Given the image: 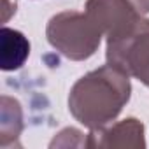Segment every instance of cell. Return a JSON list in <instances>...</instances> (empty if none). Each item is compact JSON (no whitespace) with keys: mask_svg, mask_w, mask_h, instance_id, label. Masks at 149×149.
Returning a JSON list of instances; mask_svg holds the SVG:
<instances>
[{"mask_svg":"<svg viewBox=\"0 0 149 149\" xmlns=\"http://www.w3.org/2000/svg\"><path fill=\"white\" fill-rule=\"evenodd\" d=\"M130 95V76L107 63L74 83L68 93V111L90 130L104 128L119 116Z\"/></svg>","mask_w":149,"mask_h":149,"instance_id":"1","label":"cell"},{"mask_svg":"<svg viewBox=\"0 0 149 149\" xmlns=\"http://www.w3.org/2000/svg\"><path fill=\"white\" fill-rule=\"evenodd\" d=\"M46 37L51 47L65 58L84 61L98 51L104 33L86 13L63 11L47 21Z\"/></svg>","mask_w":149,"mask_h":149,"instance_id":"2","label":"cell"},{"mask_svg":"<svg viewBox=\"0 0 149 149\" xmlns=\"http://www.w3.org/2000/svg\"><path fill=\"white\" fill-rule=\"evenodd\" d=\"M105 58L149 88V19L140 16L123 32L107 37Z\"/></svg>","mask_w":149,"mask_h":149,"instance_id":"3","label":"cell"},{"mask_svg":"<svg viewBox=\"0 0 149 149\" xmlns=\"http://www.w3.org/2000/svg\"><path fill=\"white\" fill-rule=\"evenodd\" d=\"M84 13L100 28L104 37L123 32L142 16L135 11L130 0H86Z\"/></svg>","mask_w":149,"mask_h":149,"instance_id":"4","label":"cell"},{"mask_svg":"<svg viewBox=\"0 0 149 149\" xmlns=\"http://www.w3.org/2000/svg\"><path fill=\"white\" fill-rule=\"evenodd\" d=\"M86 147H146L144 125L137 118H126L91 130L86 137Z\"/></svg>","mask_w":149,"mask_h":149,"instance_id":"5","label":"cell"},{"mask_svg":"<svg viewBox=\"0 0 149 149\" xmlns=\"http://www.w3.org/2000/svg\"><path fill=\"white\" fill-rule=\"evenodd\" d=\"M30 56V42L28 39L9 26L2 28L0 33V67L2 70H18L26 58Z\"/></svg>","mask_w":149,"mask_h":149,"instance_id":"6","label":"cell"},{"mask_svg":"<svg viewBox=\"0 0 149 149\" xmlns=\"http://www.w3.org/2000/svg\"><path fill=\"white\" fill-rule=\"evenodd\" d=\"M23 130V111L18 100L4 95L2 109H0V133H2V146L7 147L13 140H18Z\"/></svg>","mask_w":149,"mask_h":149,"instance_id":"7","label":"cell"},{"mask_svg":"<svg viewBox=\"0 0 149 149\" xmlns=\"http://www.w3.org/2000/svg\"><path fill=\"white\" fill-rule=\"evenodd\" d=\"M74 139H84V133L79 132L77 128H65L61 130L49 144V147L54 146H61V147H68V146H83V142L79 140H74Z\"/></svg>","mask_w":149,"mask_h":149,"instance_id":"8","label":"cell"},{"mask_svg":"<svg viewBox=\"0 0 149 149\" xmlns=\"http://www.w3.org/2000/svg\"><path fill=\"white\" fill-rule=\"evenodd\" d=\"M130 4L135 7V11L142 16L149 14V0H130Z\"/></svg>","mask_w":149,"mask_h":149,"instance_id":"9","label":"cell"}]
</instances>
